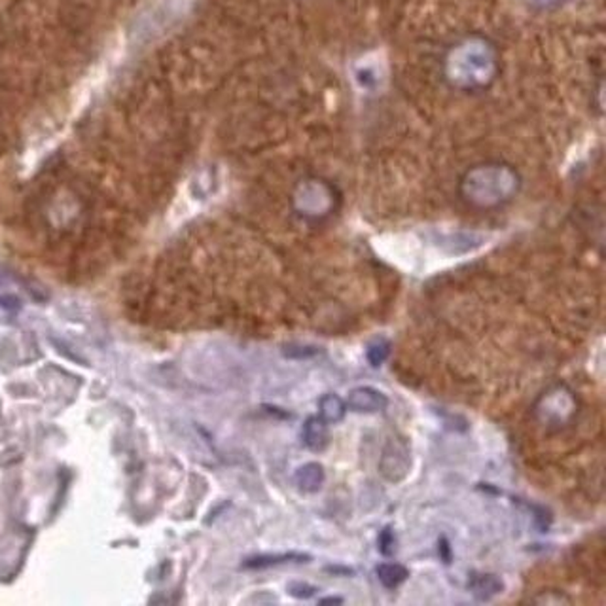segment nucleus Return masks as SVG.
<instances>
[{"instance_id":"nucleus-1","label":"nucleus","mask_w":606,"mask_h":606,"mask_svg":"<svg viewBox=\"0 0 606 606\" xmlns=\"http://www.w3.org/2000/svg\"><path fill=\"white\" fill-rule=\"evenodd\" d=\"M521 190L516 167L504 162L477 163L461 176L459 195L463 204L477 211H495L512 204Z\"/></svg>"},{"instance_id":"nucleus-2","label":"nucleus","mask_w":606,"mask_h":606,"mask_svg":"<svg viewBox=\"0 0 606 606\" xmlns=\"http://www.w3.org/2000/svg\"><path fill=\"white\" fill-rule=\"evenodd\" d=\"M449 78L459 88H484L496 72V52L484 38H468L453 47L447 61Z\"/></svg>"},{"instance_id":"nucleus-3","label":"nucleus","mask_w":606,"mask_h":606,"mask_svg":"<svg viewBox=\"0 0 606 606\" xmlns=\"http://www.w3.org/2000/svg\"><path fill=\"white\" fill-rule=\"evenodd\" d=\"M578 398L565 383L548 387L533 403L535 421L548 433H561L576 421Z\"/></svg>"},{"instance_id":"nucleus-4","label":"nucleus","mask_w":606,"mask_h":606,"mask_svg":"<svg viewBox=\"0 0 606 606\" xmlns=\"http://www.w3.org/2000/svg\"><path fill=\"white\" fill-rule=\"evenodd\" d=\"M412 470V453L408 444L398 438H391L383 447L379 459V472L391 484H400Z\"/></svg>"},{"instance_id":"nucleus-5","label":"nucleus","mask_w":606,"mask_h":606,"mask_svg":"<svg viewBox=\"0 0 606 606\" xmlns=\"http://www.w3.org/2000/svg\"><path fill=\"white\" fill-rule=\"evenodd\" d=\"M345 402H347V410H352L355 413H368V415L383 412L389 406L387 394L373 387L352 389Z\"/></svg>"},{"instance_id":"nucleus-6","label":"nucleus","mask_w":606,"mask_h":606,"mask_svg":"<svg viewBox=\"0 0 606 606\" xmlns=\"http://www.w3.org/2000/svg\"><path fill=\"white\" fill-rule=\"evenodd\" d=\"M504 580L489 572H474L468 580V590L477 601H491L504 591Z\"/></svg>"},{"instance_id":"nucleus-7","label":"nucleus","mask_w":606,"mask_h":606,"mask_svg":"<svg viewBox=\"0 0 606 606\" xmlns=\"http://www.w3.org/2000/svg\"><path fill=\"white\" fill-rule=\"evenodd\" d=\"M326 479L324 468L319 463H308L296 470L294 482L303 493H317Z\"/></svg>"},{"instance_id":"nucleus-8","label":"nucleus","mask_w":606,"mask_h":606,"mask_svg":"<svg viewBox=\"0 0 606 606\" xmlns=\"http://www.w3.org/2000/svg\"><path fill=\"white\" fill-rule=\"evenodd\" d=\"M303 444H306L313 451H322L326 449L328 442H330V436H328V426L320 417H309L303 424Z\"/></svg>"},{"instance_id":"nucleus-9","label":"nucleus","mask_w":606,"mask_h":606,"mask_svg":"<svg viewBox=\"0 0 606 606\" xmlns=\"http://www.w3.org/2000/svg\"><path fill=\"white\" fill-rule=\"evenodd\" d=\"M347 413V402L334 394V392H328L320 398L319 402V417L326 423V424H336L340 421H343Z\"/></svg>"},{"instance_id":"nucleus-10","label":"nucleus","mask_w":606,"mask_h":606,"mask_svg":"<svg viewBox=\"0 0 606 606\" xmlns=\"http://www.w3.org/2000/svg\"><path fill=\"white\" fill-rule=\"evenodd\" d=\"M375 574H377L379 582H381V586L387 588V590H396L398 586H402L410 578L408 567H403L400 563H381V565H377Z\"/></svg>"},{"instance_id":"nucleus-11","label":"nucleus","mask_w":606,"mask_h":606,"mask_svg":"<svg viewBox=\"0 0 606 606\" xmlns=\"http://www.w3.org/2000/svg\"><path fill=\"white\" fill-rule=\"evenodd\" d=\"M311 558L306 553H281V555H258V558H250L245 561V569H267L275 565H283V563H306Z\"/></svg>"},{"instance_id":"nucleus-12","label":"nucleus","mask_w":606,"mask_h":606,"mask_svg":"<svg viewBox=\"0 0 606 606\" xmlns=\"http://www.w3.org/2000/svg\"><path fill=\"white\" fill-rule=\"evenodd\" d=\"M528 602L533 604H551V606H561V604H570V599L561 593V591H555V590H544L538 595H535L533 599H528Z\"/></svg>"},{"instance_id":"nucleus-13","label":"nucleus","mask_w":606,"mask_h":606,"mask_svg":"<svg viewBox=\"0 0 606 606\" xmlns=\"http://www.w3.org/2000/svg\"><path fill=\"white\" fill-rule=\"evenodd\" d=\"M391 355V343L389 341H377L368 347V360L373 368L381 366Z\"/></svg>"},{"instance_id":"nucleus-14","label":"nucleus","mask_w":606,"mask_h":606,"mask_svg":"<svg viewBox=\"0 0 606 606\" xmlns=\"http://www.w3.org/2000/svg\"><path fill=\"white\" fill-rule=\"evenodd\" d=\"M396 549V537H394V530L391 527H385L381 533H379V551H381L385 558L392 555Z\"/></svg>"},{"instance_id":"nucleus-15","label":"nucleus","mask_w":606,"mask_h":606,"mask_svg":"<svg viewBox=\"0 0 606 606\" xmlns=\"http://www.w3.org/2000/svg\"><path fill=\"white\" fill-rule=\"evenodd\" d=\"M317 591H319V590H317L315 586L306 584V582H292V584H288V593H290L292 597H296V599H309V597H313Z\"/></svg>"},{"instance_id":"nucleus-16","label":"nucleus","mask_w":606,"mask_h":606,"mask_svg":"<svg viewBox=\"0 0 606 606\" xmlns=\"http://www.w3.org/2000/svg\"><path fill=\"white\" fill-rule=\"evenodd\" d=\"M438 553H440V558L445 565L451 563V546H449L447 538H444V537L438 540Z\"/></svg>"},{"instance_id":"nucleus-17","label":"nucleus","mask_w":606,"mask_h":606,"mask_svg":"<svg viewBox=\"0 0 606 606\" xmlns=\"http://www.w3.org/2000/svg\"><path fill=\"white\" fill-rule=\"evenodd\" d=\"M340 602H343V599H340V597H330V599L320 601V604H340Z\"/></svg>"}]
</instances>
